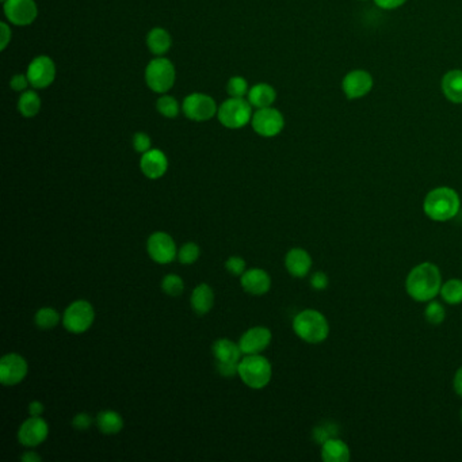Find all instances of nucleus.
<instances>
[{
	"label": "nucleus",
	"mask_w": 462,
	"mask_h": 462,
	"mask_svg": "<svg viewBox=\"0 0 462 462\" xmlns=\"http://www.w3.org/2000/svg\"><path fill=\"white\" fill-rule=\"evenodd\" d=\"M442 288V274L436 264L423 262L415 266L405 280L408 296L418 302H429L435 300Z\"/></svg>",
	"instance_id": "obj_1"
},
{
	"label": "nucleus",
	"mask_w": 462,
	"mask_h": 462,
	"mask_svg": "<svg viewBox=\"0 0 462 462\" xmlns=\"http://www.w3.org/2000/svg\"><path fill=\"white\" fill-rule=\"evenodd\" d=\"M461 209L459 193L446 186H440L429 191L423 201V212L433 221L445 223L453 220Z\"/></svg>",
	"instance_id": "obj_2"
},
{
	"label": "nucleus",
	"mask_w": 462,
	"mask_h": 462,
	"mask_svg": "<svg viewBox=\"0 0 462 462\" xmlns=\"http://www.w3.org/2000/svg\"><path fill=\"white\" fill-rule=\"evenodd\" d=\"M293 331L307 343L318 345L330 335V323L316 309H304L293 318Z\"/></svg>",
	"instance_id": "obj_3"
},
{
	"label": "nucleus",
	"mask_w": 462,
	"mask_h": 462,
	"mask_svg": "<svg viewBox=\"0 0 462 462\" xmlns=\"http://www.w3.org/2000/svg\"><path fill=\"white\" fill-rule=\"evenodd\" d=\"M239 377L251 389H263L273 376V368L267 358L260 354L246 355L239 363Z\"/></svg>",
	"instance_id": "obj_4"
},
{
	"label": "nucleus",
	"mask_w": 462,
	"mask_h": 462,
	"mask_svg": "<svg viewBox=\"0 0 462 462\" xmlns=\"http://www.w3.org/2000/svg\"><path fill=\"white\" fill-rule=\"evenodd\" d=\"M176 72L173 62L169 58H153L145 68V82L148 87L157 94H166L175 85Z\"/></svg>",
	"instance_id": "obj_5"
},
{
	"label": "nucleus",
	"mask_w": 462,
	"mask_h": 462,
	"mask_svg": "<svg viewBox=\"0 0 462 462\" xmlns=\"http://www.w3.org/2000/svg\"><path fill=\"white\" fill-rule=\"evenodd\" d=\"M253 106L248 99L231 98L227 99L217 112L219 121L228 129H240L250 123L253 119Z\"/></svg>",
	"instance_id": "obj_6"
},
{
	"label": "nucleus",
	"mask_w": 462,
	"mask_h": 462,
	"mask_svg": "<svg viewBox=\"0 0 462 462\" xmlns=\"http://www.w3.org/2000/svg\"><path fill=\"white\" fill-rule=\"evenodd\" d=\"M213 357L216 359L217 372L223 377H234L239 372V363L241 361L240 346L230 339H219L212 347Z\"/></svg>",
	"instance_id": "obj_7"
},
{
	"label": "nucleus",
	"mask_w": 462,
	"mask_h": 462,
	"mask_svg": "<svg viewBox=\"0 0 462 462\" xmlns=\"http://www.w3.org/2000/svg\"><path fill=\"white\" fill-rule=\"evenodd\" d=\"M95 320V311L86 300L72 302L62 315V325L71 334H83L92 325Z\"/></svg>",
	"instance_id": "obj_8"
},
{
	"label": "nucleus",
	"mask_w": 462,
	"mask_h": 462,
	"mask_svg": "<svg viewBox=\"0 0 462 462\" xmlns=\"http://www.w3.org/2000/svg\"><path fill=\"white\" fill-rule=\"evenodd\" d=\"M182 112L191 121L203 122L216 116L219 109L212 96L201 92H194L185 98L182 105Z\"/></svg>",
	"instance_id": "obj_9"
},
{
	"label": "nucleus",
	"mask_w": 462,
	"mask_h": 462,
	"mask_svg": "<svg viewBox=\"0 0 462 462\" xmlns=\"http://www.w3.org/2000/svg\"><path fill=\"white\" fill-rule=\"evenodd\" d=\"M253 128L262 137H275L285 128V118L274 108L258 109L251 119Z\"/></svg>",
	"instance_id": "obj_10"
},
{
	"label": "nucleus",
	"mask_w": 462,
	"mask_h": 462,
	"mask_svg": "<svg viewBox=\"0 0 462 462\" xmlns=\"http://www.w3.org/2000/svg\"><path fill=\"white\" fill-rule=\"evenodd\" d=\"M28 370V362L22 355L17 352L6 354L0 359V382L4 386H14L25 379Z\"/></svg>",
	"instance_id": "obj_11"
},
{
	"label": "nucleus",
	"mask_w": 462,
	"mask_h": 462,
	"mask_svg": "<svg viewBox=\"0 0 462 462\" xmlns=\"http://www.w3.org/2000/svg\"><path fill=\"white\" fill-rule=\"evenodd\" d=\"M146 250L151 259L160 264L171 263L176 257V244L173 237L166 232H155L146 241Z\"/></svg>",
	"instance_id": "obj_12"
},
{
	"label": "nucleus",
	"mask_w": 462,
	"mask_h": 462,
	"mask_svg": "<svg viewBox=\"0 0 462 462\" xmlns=\"http://www.w3.org/2000/svg\"><path fill=\"white\" fill-rule=\"evenodd\" d=\"M26 75L33 88H48L55 82L56 64L48 56H38L30 62Z\"/></svg>",
	"instance_id": "obj_13"
},
{
	"label": "nucleus",
	"mask_w": 462,
	"mask_h": 462,
	"mask_svg": "<svg viewBox=\"0 0 462 462\" xmlns=\"http://www.w3.org/2000/svg\"><path fill=\"white\" fill-rule=\"evenodd\" d=\"M4 14L15 26H29L38 15V7L34 0H6Z\"/></svg>",
	"instance_id": "obj_14"
},
{
	"label": "nucleus",
	"mask_w": 462,
	"mask_h": 462,
	"mask_svg": "<svg viewBox=\"0 0 462 462\" xmlns=\"http://www.w3.org/2000/svg\"><path fill=\"white\" fill-rule=\"evenodd\" d=\"M375 86L373 76L363 69H354L343 78L342 89L348 99H359L366 96Z\"/></svg>",
	"instance_id": "obj_15"
},
{
	"label": "nucleus",
	"mask_w": 462,
	"mask_h": 462,
	"mask_svg": "<svg viewBox=\"0 0 462 462\" xmlns=\"http://www.w3.org/2000/svg\"><path fill=\"white\" fill-rule=\"evenodd\" d=\"M49 435V426L41 416H30L26 419L19 430H18V440L21 445L26 447H35L46 440Z\"/></svg>",
	"instance_id": "obj_16"
},
{
	"label": "nucleus",
	"mask_w": 462,
	"mask_h": 462,
	"mask_svg": "<svg viewBox=\"0 0 462 462\" xmlns=\"http://www.w3.org/2000/svg\"><path fill=\"white\" fill-rule=\"evenodd\" d=\"M273 339L271 331L266 327H253L243 334L239 346L244 355L260 354L270 346Z\"/></svg>",
	"instance_id": "obj_17"
},
{
	"label": "nucleus",
	"mask_w": 462,
	"mask_h": 462,
	"mask_svg": "<svg viewBox=\"0 0 462 462\" xmlns=\"http://www.w3.org/2000/svg\"><path fill=\"white\" fill-rule=\"evenodd\" d=\"M140 169L146 178L159 179L169 170V159L160 149H149L143 153L140 160Z\"/></svg>",
	"instance_id": "obj_18"
},
{
	"label": "nucleus",
	"mask_w": 462,
	"mask_h": 462,
	"mask_svg": "<svg viewBox=\"0 0 462 462\" xmlns=\"http://www.w3.org/2000/svg\"><path fill=\"white\" fill-rule=\"evenodd\" d=\"M240 284L247 293L254 296H263L271 288V278L262 268H251L241 275Z\"/></svg>",
	"instance_id": "obj_19"
},
{
	"label": "nucleus",
	"mask_w": 462,
	"mask_h": 462,
	"mask_svg": "<svg viewBox=\"0 0 462 462\" xmlns=\"http://www.w3.org/2000/svg\"><path fill=\"white\" fill-rule=\"evenodd\" d=\"M285 267L294 278H304L312 268V258L304 248H291L285 257Z\"/></svg>",
	"instance_id": "obj_20"
},
{
	"label": "nucleus",
	"mask_w": 462,
	"mask_h": 462,
	"mask_svg": "<svg viewBox=\"0 0 462 462\" xmlns=\"http://www.w3.org/2000/svg\"><path fill=\"white\" fill-rule=\"evenodd\" d=\"M351 459L350 447L339 438H330L321 443V460L324 462H347Z\"/></svg>",
	"instance_id": "obj_21"
},
{
	"label": "nucleus",
	"mask_w": 462,
	"mask_h": 462,
	"mask_svg": "<svg viewBox=\"0 0 462 462\" xmlns=\"http://www.w3.org/2000/svg\"><path fill=\"white\" fill-rule=\"evenodd\" d=\"M171 44H173L171 35L166 29L155 28V29L151 30L146 35L148 49L151 53H153L157 58L164 56L170 51Z\"/></svg>",
	"instance_id": "obj_22"
},
{
	"label": "nucleus",
	"mask_w": 462,
	"mask_h": 462,
	"mask_svg": "<svg viewBox=\"0 0 462 462\" xmlns=\"http://www.w3.org/2000/svg\"><path fill=\"white\" fill-rule=\"evenodd\" d=\"M247 95H248V102L251 103V106L257 108V109L271 108V105L277 99V92H275L274 87L270 86L267 83H258V85L251 87Z\"/></svg>",
	"instance_id": "obj_23"
},
{
	"label": "nucleus",
	"mask_w": 462,
	"mask_h": 462,
	"mask_svg": "<svg viewBox=\"0 0 462 462\" xmlns=\"http://www.w3.org/2000/svg\"><path fill=\"white\" fill-rule=\"evenodd\" d=\"M442 91L447 101L460 105L462 103V71L452 69L445 74L442 79Z\"/></svg>",
	"instance_id": "obj_24"
},
{
	"label": "nucleus",
	"mask_w": 462,
	"mask_h": 462,
	"mask_svg": "<svg viewBox=\"0 0 462 462\" xmlns=\"http://www.w3.org/2000/svg\"><path fill=\"white\" fill-rule=\"evenodd\" d=\"M191 308L197 315H206L214 305V293L206 284L198 285L191 293Z\"/></svg>",
	"instance_id": "obj_25"
},
{
	"label": "nucleus",
	"mask_w": 462,
	"mask_h": 462,
	"mask_svg": "<svg viewBox=\"0 0 462 462\" xmlns=\"http://www.w3.org/2000/svg\"><path fill=\"white\" fill-rule=\"evenodd\" d=\"M96 426L101 430V433L113 435L118 434L123 427V419L122 416L112 409L101 411L96 416Z\"/></svg>",
	"instance_id": "obj_26"
},
{
	"label": "nucleus",
	"mask_w": 462,
	"mask_h": 462,
	"mask_svg": "<svg viewBox=\"0 0 462 462\" xmlns=\"http://www.w3.org/2000/svg\"><path fill=\"white\" fill-rule=\"evenodd\" d=\"M18 110L19 113L26 118L35 117L41 110V99L35 91H25L22 92L18 101Z\"/></svg>",
	"instance_id": "obj_27"
},
{
	"label": "nucleus",
	"mask_w": 462,
	"mask_h": 462,
	"mask_svg": "<svg viewBox=\"0 0 462 462\" xmlns=\"http://www.w3.org/2000/svg\"><path fill=\"white\" fill-rule=\"evenodd\" d=\"M440 297L446 304L459 305L462 302V281L459 278H452L442 284Z\"/></svg>",
	"instance_id": "obj_28"
},
{
	"label": "nucleus",
	"mask_w": 462,
	"mask_h": 462,
	"mask_svg": "<svg viewBox=\"0 0 462 462\" xmlns=\"http://www.w3.org/2000/svg\"><path fill=\"white\" fill-rule=\"evenodd\" d=\"M34 323L41 330H51L55 328L60 323V315L55 308L45 307L37 311L34 316Z\"/></svg>",
	"instance_id": "obj_29"
},
{
	"label": "nucleus",
	"mask_w": 462,
	"mask_h": 462,
	"mask_svg": "<svg viewBox=\"0 0 462 462\" xmlns=\"http://www.w3.org/2000/svg\"><path fill=\"white\" fill-rule=\"evenodd\" d=\"M425 318L427 323L433 325H439L445 321L446 318V311L443 305L435 300H431L427 302V307L425 309Z\"/></svg>",
	"instance_id": "obj_30"
},
{
	"label": "nucleus",
	"mask_w": 462,
	"mask_h": 462,
	"mask_svg": "<svg viewBox=\"0 0 462 462\" xmlns=\"http://www.w3.org/2000/svg\"><path fill=\"white\" fill-rule=\"evenodd\" d=\"M156 109L162 116L167 117V118H175L179 114L180 109H179V103L178 101L170 96V95H163L157 99L156 103Z\"/></svg>",
	"instance_id": "obj_31"
},
{
	"label": "nucleus",
	"mask_w": 462,
	"mask_h": 462,
	"mask_svg": "<svg viewBox=\"0 0 462 462\" xmlns=\"http://www.w3.org/2000/svg\"><path fill=\"white\" fill-rule=\"evenodd\" d=\"M162 289L171 297H178L185 290V282L179 275L169 274L162 281Z\"/></svg>",
	"instance_id": "obj_32"
},
{
	"label": "nucleus",
	"mask_w": 462,
	"mask_h": 462,
	"mask_svg": "<svg viewBox=\"0 0 462 462\" xmlns=\"http://www.w3.org/2000/svg\"><path fill=\"white\" fill-rule=\"evenodd\" d=\"M200 254H201V250H200L198 244L190 241L180 247V250L178 253V259L182 264H193L194 262L198 260Z\"/></svg>",
	"instance_id": "obj_33"
},
{
	"label": "nucleus",
	"mask_w": 462,
	"mask_h": 462,
	"mask_svg": "<svg viewBox=\"0 0 462 462\" xmlns=\"http://www.w3.org/2000/svg\"><path fill=\"white\" fill-rule=\"evenodd\" d=\"M248 83L241 76H233L227 85V92L231 95V98H243L246 94H248Z\"/></svg>",
	"instance_id": "obj_34"
},
{
	"label": "nucleus",
	"mask_w": 462,
	"mask_h": 462,
	"mask_svg": "<svg viewBox=\"0 0 462 462\" xmlns=\"http://www.w3.org/2000/svg\"><path fill=\"white\" fill-rule=\"evenodd\" d=\"M247 264H246V260L240 257H231L230 259L225 262V268L228 273H231L232 275H236V277H241L247 270H246Z\"/></svg>",
	"instance_id": "obj_35"
},
{
	"label": "nucleus",
	"mask_w": 462,
	"mask_h": 462,
	"mask_svg": "<svg viewBox=\"0 0 462 462\" xmlns=\"http://www.w3.org/2000/svg\"><path fill=\"white\" fill-rule=\"evenodd\" d=\"M133 148L136 152L139 153H145L149 149H152V142L151 137L144 133V132H139L133 136Z\"/></svg>",
	"instance_id": "obj_36"
},
{
	"label": "nucleus",
	"mask_w": 462,
	"mask_h": 462,
	"mask_svg": "<svg viewBox=\"0 0 462 462\" xmlns=\"http://www.w3.org/2000/svg\"><path fill=\"white\" fill-rule=\"evenodd\" d=\"M94 423V419L91 415H88L86 412L78 413L74 419H72V427L78 431H86L88 430Z\"/></svg>",
	"instance_id": "obj_37"
},
{
	"label": "nucleus",
	"mask_w": 462,
	"mask_h": 462,
	"mask_svg": "<svg viewBox=\"0 0 462 462\" xmlns=\"http://www.w3.org/2000/svg\"><path fill=\"white\" fill-rule=\"evenodd\" d=\"M328 285H330V278L323 271H318L311 277V286L318 291L327 289Z\"/></svg>",
	"instance_id": "obj_38"
},
{
	"label": "nucleus",
	"mask_w": 462,
	"mask_h": 462,
	"mask_svg": "<svg viewBox=\"0 0 462 462\" xmlns=\"http://www.w3.org/2000/svg\"><path fill=\"white\" fill-rule=\"evenodd\" d=\"M10 86H11V88H12L14 91H18V92H25V91H28L26 88L30 86L28 75L18 74V75L12 76V79H11V82H10Z\"/></svg>",
	"instance_id": "obj_39"
},
{
	"label": "nucleus",
	"mask_w": 462,
	"mask_h": 462,
	"mask_svg": "<svg viewBox=\"0 0 462 462\" xmlns=\"http://www.w3.org/2000/svg\"><path fill=\"white\" fill-rule=\"evenodd\" d=\"M331 427H332V426H331L330 423H328V425H321V426L316 427V429H315V431H314L315 440H316L318 443H324L327 439H330V438H334V434L330 431V429H331Z\"/></svg>",
	"instance_id": "obj_40"
},
{
	"label": "nucleus",
	"mask_w": 462,
	"mask_h": 462,
	"mask_svg": "<svg viewBox=\"0 0 462 462\" xmlns=\"http://www.w3.org/2000/svg\"><path fill=\"white\" fill-rule=\"evenodd\" d=\"M11 41V29L6 22L0 24V49L4 51Z\"/></svg>",
	"instance_id": "obj_41"
},
{
	"label": "nucleus",
	"mask_w": 462,
	"mask_h": 462,
	"mask_svg": "<svg viewBox=\"0 0 462 462\" xmlns=\"http://www.w3.org/2000/svg\"><path fill=\"white\" fill-rule=\"evenodd\" d=\"M408 0H375L377 6L382 10H395L402 7Z\"/></svg>",
	"instance_id": "obj_42"
},
{
	"label": "nucleus",
	"mask_w": 462,
	"mask_h": 462,
	"mask_svg": "<svg viewBox=\"0 0 462 462\" xmlns=\"http://www.w3.org/2000/svg\"><path fill=\"white\" fill-rule=\"evenodd\" d=\"M45 411V407L41 402H31L29 404L30 416H41Z\"/></svg>",
	"instance_id": "obj_43"
},
{
	"label": "nucleus",
	"mask_w": 462,
	"mask_h": 462,
	"mask_svg": "<svg viewBox=\"0 0 462 462\" xmlns=\"http://www.w3.org/2000/svg\"><path fill=\"white\" fill-rule=\"evenodd\" d=\"M453 386L456 393L462 399V366L456 372L454 379H453Z\"/></svg>",
	"instance_id": "obj_44"
},
{
	"label": "nucleus",
	"mask_w": 462,
	"mask_h": 462,
	"mask_svg": "<svg viewBox=\"0 0 462 462\" xmlns=\"http://www.w3.org/2000/svg\"><path fill=\"white\" fill-rule=\"evenodd\" d=\"M21 460L24 462H40L41 461V457L35 453V452H26Z\"/></svg>",
	"instance_id": "obj_45"
},
{
	"label": "nucleus",
	"mask_w": 462,
	"mask_h": 462,
	"mask_svg": "<svg viewBox=\"0 0 462 462\" xmlns=\"http://www.w3.org/2000/svg\"><path fill=\"white\" fill-rule=\"evenodd\" d=\"M1 1H3V3H4V1H6V0H1Z\"/></svg>",
	"instance_id": "obj_46"
},
{
	"label": "nucleus",
	"mask_w": 462,
	"mask_h": 462,
	"mask_svg": "<svg viewBox=\"0 0 462 462\" xmlns=\"http://www.w3.org/2000/svg\"><path fill=\"white\" fill-rule=\"evenodd\" d=\"M461 420H462V409H461Z\"/></svg>",
	"instance_id": "obj_47"
}]
</instances>
